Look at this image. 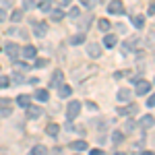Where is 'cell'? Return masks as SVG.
<instances>
[{"mask_svg":"<svg viewBox=\"0 0 155 155\" xmlns=\"http://www.w3.org/2000/svg\"><path fill=\"white\" fill-rule=\"evenodd\" d=\"M79 114H81V101H77V99H74V101H71V104L66 106V118L74 120Z\"/></svg>","mask_w":155,"mask_h":155,"instance_id":"1","label":"cell"},{"mask_svg":"<svg viewBox=\"0 0 155 155\" xmlns=\"http://www.w3.org/2000/svg\"><path fill=\"white\" fill-rule=\"evenodd\" d=\"M151 89H153V85L149 83V81L139 79V81H137V87H134V93H137V95H147V93H151Z\"/></svg>","mask_w":155,"mask_h":155,"instance_id":"2","label":"cell"},{"mask_svg":"<svg viewBox=\"0 0 155 155\" xmlns=\"http://www.w3.org/2000/svg\"><path fill=\"white\" fill-rule=\"evenodd\" d=\"M107 12H110V15H122V12H124V4H122V0H114V2H110V4H107Z\"/></svg>","mask_w":155,"mask_h":155,"instance_id":"3","label":"cell"},{"mask_svg":"<svg viewBox=\"0 0 155 155\" xmlns=\"http://www.w3.org/2000/svg\"><path fill=\"white\" fill-rule=\"evenodd\" d=\"M11 112H12V101L0 97V116H11Z\"/></svg>","mask_w":155,"mask_h":155,"instance_id":"4","label":"cell"},{"mask_svg":"<svg viewBox=\"0 0 155 155\" xmlns=\"http://www.w3.org/2000/svg\"><path fill=\"white\" fill-rule=\"evenodd\" d=\"M87 54L91 56V58H99L101 56V46L99 44H87Z\"/></svg>","mask_w":155,"mask_h":155,"instance_id":"5","label":"cell"},{"mask_svg":"<svg viewBox=\"0 0 155 155\" xmlns=\"http://www.w3.org/2000/svg\"><path fill=\"white\" fill-rule=\"evenodd\" d=\"M137 104H130V106H126V107H118V114L120 116H132V114H137Z\"/></svg>","mask_w":155,"mask_h":155,"instance_id":"6","label":"cell"},{"mask_svg":"<svg viewBox=\"0 0 155 155\" xmlns=\"http://www.w3.org/2000/svg\"><path fill=\"white\" fill-rule=\"evenodd\" d=\"M27 116H29V118H39V116H41V107L29 104V106H27Z\"/></svg>","mask_w":155,"mask_h":155,"instance_id":"7","label":"cell"},{"mask_svg":"<svg viewBox=\"0 0 155 155\" xmlns=\"http://www.w3.org/2000/svg\"><path fill=\"white\" fill-rule=\"evenodd\" d=\"M62 79H64L62 71H54V74H52V81H50V87H58V85L62 83Z\"/></svg>","mask_w":155,"mask_h":155,"instance_id":"8","label":"cell"},{"mask_svg":"<svg viewBox=\"0 0 155 155\" xmlns=\"http://www.w3.org/2000/svg\"><path fill=\"white\" fill-rule=\"evenodd\" d=\"M35 54H37L35 46H25V48H23V56L27 60H33V58H35Z\"/></svg>","mask_w":155,"mask_h":155,"instance_id":"9","label":"cell"},{"mask_svg":"<svg viewBox=\"0 0 155 155\" xmlns=\"http://www.w3.org/2000/svg\"><path fill=\"white\" fill-rule=\"evenodd\" d=\"M46 31H48V25H46V23H35L33 33H35L37 37H44V35H46Z\"/></svg>","mask_w":155,"mask_h":155,"instance_id":"10","label":"cell"},{"mask_svg":"<svg viewBox=\"0 0 155 155\" xmlns=\"http://www.w3.org/2000/svg\"><path fill=\"white\" fill-rule=\"evenodd\" d=\"M6 54H8L12 60H17V56H19V46H17V44H6Z\"/></svg>","mask_w":155,"mask_h":155,"instance_id":"11","label":"cell"},{"mask_svg":"<svg viewBox=\"0 0 155 155\" xmlns=\"http://www.w3.org/2000/svg\"><path fill=\"white\" fill-rule=\"evenodd\" d=\"M153 116H151V114H147V116H143V118H141V126H143L145 130H147V128H153Z\"/></svg>","mask_w":155,"mask_h":155,"instance_id":"12","label":"cell"},{"mask_svg":"<svg viewBox=\"0 0 155 155\" xmlns=\"http://www.w3.org/2000/svg\"><path fill=\"white\" fill-rule=\"evenodd\" d=\"M130 89H120L118 93H116V97H118L120 101H130Z\"/></svg>","mask_w":155,"mask_h":155,"instance_id":"13","label":"cell"},{"mask_svg":"<svg viewBox=\"0 0 155 155\" xmlns=\"http://www.w3.org/2000/svg\"><path fill=\"white\" fill-rule=\"evenodd\" d=\"M71 147H72V149H74V151H81V153L89 149V145L85 143V141H74V143H71Z\"/></svg>","mask_w":155,"mask_h":155,"instance_id":"14","label":"cell"},{"mask_svg":"<svg viewBox=\"0 0 155 155\" xmlns=\"http://www.w3.org/2000/svg\"><path fill=\"white\" fill-rule=\"evenodd\" d=\"M72 93V89H71V85H60L58 87V95L64 99V97H68Z\"/></svg>","mask_w":155,"mask_h":155,"instance_id":"15","label":"cell"},{"mask_svg":"<svg viewBox=\"0 0 155 155\" xmlns=\"http://www.w3.org/2000/svg\"><path fill=\"white\" fill-rule=\"evenodd\" d=\"M118 44V37L116 35H106L104 37V46H107V48H114Z\"/></svg>","mask_w":155,"mask_h":155,"instance_id":"16","label":"cell"},{"mask_svg":"<svg viewBox=\"0 0 155 155\" xmlns=\"http://www.w3.org/2000/svg\"><path fill=\"white\" fill-rule=\"evenodd\" d=\"M68 41H71L72 46H81V44L85 41V33H77V35H72Z\"/></svg>","mask_w":155,"mask_h":155,"instance_id":"17","label":"cell"},{"mask_svg":"<svg viewBox=\"0 0 155 155\" xmlns=\"http://www.w3.org/2000/svg\"><path fill=\"white\" fill-rule=\"evenodd\" d=\"M31 155H48V149H46L44 145H35V147L31 149Z\"/></svg>","mask_w":155,"mask_h":155,"instance_id":"18","label":"cell"},{"mask_svg":"<svg viewBox=\"0 0 155 155\" xmlns=\"http://www.w3.org/2000/svg\"><path fill=\"white\" fill-rule=\"evenodd\" d=\"M35 97L39 99V101H48V97H50V93L46 91V89H37L35 91Z\"/></svg>","mask_w":155,"mask_h":155,"instance_id":"19","label":"cell"},{"mask_svg":"<svg viewBox=\"0 0 155 155\" xmlns=\"http://www.w3.org/2000/svg\"><path fill=\"white\" fill-rule=\"evenodd\" d=\"M17 104H19L21 107H27L29 104H31V97H29V95H19V99H17Z\"/></svg>","mask_w":155,"mask_h":155,"instance_id":"20","label":"cell"},{"mask_svg":"<svg viewBox=\"0 0 155 155\" xmlns=\"http://www.w3.org/2000/svg\"><path fill=\"white\" fill-rule=\"evenodd\" d=\"M46 132H48L50 137H58V132H60L58 124H48V128H46Z\"/></svg>","mask_w":155,"mask_h":155,"instance_id":"21","label":"cell"},{"mask_svg":"<svg viewBox=\"0 0 155 155\" xmlns=\"http://www.w3.org/2000/svg\"><path fill=\"white\" fill-rule=\"evenodd\" d=\"M110 27H112V25H110L107 19H99V21H97V29H101V31H107Z\"/></svg>","mask_w":155,"mask_h":155,"instance_id":"22","label":"cell"},{"mask_svg":"<svg viewBox=\"0 0 155 155\" xmlns=\"http://www.w3.org/2000/svg\"><path fill=\"white\" fill-rule=\"evenodd\" d=\"M50 8H52V0H41V2H39V11L48 12Z\"/></svg>","mask_w":155,"mask_h":155,"instance_id":"23","label":"cell"},{"mask_svg":"<svg viewBox=\"0 0 155 155\" xmlns=\"http://www.w3.org/2000/svg\"><path fill=\"white\" fill-rule=\"evenodd\" d=\"M122 139H124V134H122V132H118V130L112 132V141H114V143H122Z\"/></svg>","mask_w":155,"mask_h":155,"instance_id":"24","label":"cell"},{"mask_svg":"<svg viewBox=\"0 0 155 155\" xmlns=\"http://www.w3.org/2000/svg\"><path fill=\"white\" fill-rule=\"evenodd\" d=\"M11 19H12V23H19V21L23 19V12H21V11H15L11 15Z\"/></svg>","mask_w":155,"mask_h":155,"instance_id":"25","label":"cell"},{"mask_svg":"<svg viewBox=\"0 0 155 155\" xmlns=\"http://www.w3.org/2000/svg\"><path fill=\"white\" fill-rule=\"evenodd\" d=\"M134 128H137V124H134L132 120H128V122L124 124V130H126V132H132V130H134Z\"/></svg>","mask_w":155,"mask_h":155,"instance_id":"26","label":"cell"},{"mask_svg":"<svg viewBox=\"0 0 155 155\" xmlns=\"http://www.w3.org/2000/svg\"><path fill=\"white\" fill-rule=\"evenodd\" d=\"M79 2L83 4L85 8H93V6H95V0H79Z\"/></svg>","mask_w":155,"mask_h":155,"instance_id":"27","label":"cell"},{"mask_svg":"<svg viewBox=\"0 0 155 155\" xmlns=\"http://www.w3.org/2000/svg\"><path fill=\"white\" fill-rule=\"evenodd\" d=\"M48 62H50V60H46V58H39V60L35 62V66H37V68H44V66H48Z\"/></svg>","mask_w":155,"mask_h":155,"instance_id":"28","label":"cell"},{"mask_svg":"<svg viewBox=\"0 0 155 155\" xmlns=\"http://www.w3.org/2000/svg\"><path fill=\"white\" fill-rule=\"evenodd\" d=\"M62 17H64V12H62V11H54V12H52V19H54V21H60Z\"/></svg>","mask_w":155,"mask_h":155,"instance_id":"29","label":"cell"},{"mask_svg":"<svg viewBox=\"0 0 155 155\" xmlns=\"http://www.w3.org/2000/svg\"><path fill=\"white\" fill-rule=\"evenodd\" d=\"M33 4H35V0H23V8H25V11H29Z\"/></svg>","mask_w":155,"mask_h":155,"instance_id":"30","label":"cell"},{"mask_svg":"<svg viewBox=\"0 0 155 155\" xmlns=\"http://www.w3.org/2000/svg\"><path fill=\"white\" fill-rule=\"evenodd\" d=\"M11 85V81L6 79V77H0V89H4V87H8Z\"/></svg>","mask_w":155,"mask_h":155,"instance_id":"31","label":"cell"},{"mask_svg":"<svg viewBox=\"0 0 155 155\" xmlns=\"http://www.w3.org/2000/svg\"><path fill=\"white\" fill-rule=\"evenodd\" d=\"M134 25H137V27H143V25H145V19L141 17V15H139V17H134Z\"/></svg>","mask_w":155,"mask_h":155,"instance_id":"32","label":"cell"},{"mask_svg":"<svg viewBox=\"0 0 155 155\" xmlns=\"http://www.w3.org/2000/svg\"><path fill=\"white\" fill-rule=\"evenodd\" d=\"M126 74H130V72H122V71H118V72H114V79H124Z\"/></svg>","mask_w":155,"mask_h":155,"instance_id":"33","label":"cell"},{"mask_svg":"<svg viewBox=\"0 0 155 155\" xmlns=\"http://www.w3.org/2000/svg\"><path fill=\"white\" fill-rule=\"evenodd\" d=\"M12 81L15 83H23V74H12Z\"/></svg>","mask_w":155,"mask_h":155,"instance_id":"34","label":"cell"},{"mask_svg":"<svg viewBox=\"0 0 155 155\" xmlns=\"http://www.w3.org/2000/svg\"><path fill=\"white\" fill-rule=\"evenodd\" d=\"M147 106H149V107H153V106H155V97H153V95L147 97Z\"/></svg>","mask_w":155,"mask_h":155,"instance_id":"35","label":"cell"},{"mask_svg":"<svg viewBox=\"0 0 155 155\" xmlns=\"http://www.w3.org/2000/svg\"><path fill=\"white\" fill-rule=\"evenodd\" d=\"M79 12H81V8H71V17H79Z\"/></svg>","mask_w":155,"mask_h":155,"instance_id":"36","label":"cell"},{"mask_svg":"<svg viewBox=\"0 0 155 155\" xmlns=\"http://www.w3.org/2000/svg\"><path fill=\"white\" fill-rule=\"evenodd\" d=\"M2 21H6V12H4V8H0V23Z\"/></svg>","mask_w":155,"mask_h":155,"instance_id":"37","label":"cell"},{"mask_svg":"<svg viewBox=\"0 0 155 155\" xmlns=\"http://www.w3.org/2000/svg\"><path fill=\"white\" fill-rule=\"evenodd\" d=\"M85 106L89 107V110H97V106H95V104H93V101H87V104H85Z\"/></svg>","mask_w":155,"mask_h":155,"instance_id":"38","label":"cell"},{"mask_svg":"<svg viewBox=\"0 0 155 155\" xmlns=\"http://www.w3.org/2000/svg\"><path fill=\"white\" fill-rule=\"evenodd\" d=\"M91 155H104V151H101V149H93V151H91Z\"/></svg>","mask_w":155,"mask_h":155,"instance_id":"39","label":"cell"},{"mask_svg":"<svg viewBox=\"0 0 155 155\" xmlns=\"http://www.w3.org/2000/svg\"><path fill=\"white\" fill-rule=\"evenodd\" d=\"M60 4H62V6H68V4H71V0H58Z\"/></svg>","mask_w":155,"mask_h":155,"instance_id":"40","label":"cell"},{"mask_svg":"<svg viewBox=\"0 0 155 155\" xmlns=\"http://www.w3.org/2000/svg\"><path fill=\"white\" fill-rule=\"evenodd\" d=\"M141 155H153V151H143Z\"/></svg>","mask_w":155,"mask_h":155,"instance_id":"41","label":"cell"},{"mask_svg":"<svg viewBox=\"0 0 155 155\" xmlns=\"http://www.w3.org/2000/svg\"><path fill=\"white\" fill-rule=\"evenodd\" d=\"M116 155H126V153H116Z\"/></svg>","mask_w":155,"mask_h":155,"instance_id":"42","label":"cell"}]
</instances>
